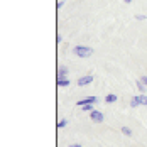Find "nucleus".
I'll return each mask as SVG.
<instances>
[{
  "label": "nucleus",
  "mask_w": 147,
  "mask_h": 147,
  "mask_svg": "<svg viewBox=\"0 0 147 147\" xmlns=\"http://www.w3.org/2000/svg\"><path fill=\"white\" fill-rule=\"evenodd\" d=\"M73 53L78 56V58H90L93 54V49L88 47V46H74Z\"/></svg>",
  "instance_id": "obj_1"
},
{
  "label": "nucleus",
  "mask_w": 147,
  "mask_h": 147,
  "mask_svg": "<svg viewBox=\"0 0 147 147\" xmlns=\"http://www.w3.org/2000/svg\"><path fill=\"white\" fill-rule=\"evenodd\" d=\"M90 120L95 122V123H102L103 120H105V115H103L102 112H98V110H93V112H90Z\"/></svg>",
  "instance_id": "obj_2"
},
{
  "label": "nucleus",
  "mask_w": 147,
  "mask_h": 147,
  "mask_svg": "<svg viewBox=\"0 0 147 147\" xmlns=\"http://www.w3.org/2000/svg\"><path fill=\"white\" fill-rule=\"evenodd\" d=\"M90 103H93V105H95V103H98V96H93V95H91V96H86V98H81V100L78 102V107L90 105Z\"/></svg>",
  "instance_id": "obj_3"
},
{
  "label": "nucleus",
  "mask_w": 147,
  "mask_h": 147,
  "mask_svg": "<svg viewBox=\"0 0 147 147\" xmlns=\"http://www.w3.org/2000/svg\"><path fill=\"white\" fill-rule=\"evenodd\" d=\"M93 81V74H85V76H81L76 83H78V86H86Z\"/></svg>",
  "instance_id": "obj_4"
},
{
  "label": "nucleus",
  "mask_w": 147,
  "mask_h": 147,
  "mask_svg": "<svg viewBox=\"0 0 147 147\" xmlns=\"http://www.w3.org/2000/svg\"><path fill=\"white\" fill-rule=\"evenodd\" d=\"M56 83H58L59 88H66V86H69L71 81L68 80V76H58V81H56Z\"/></svg>",
  "instance_id": "obj_5"
},
{
  "label": "nucleus",
  "mask_w": 147,
  "mask_h": 147,
  "mask_svg": "<svg viewBox=\"0 0 147 147\" xmlns=\"http://www.w3.org/2000/svg\"><path fill=\"white\" fill-rule=\"evenodd\" d=\"M137 100H139V103H140V105L147 107V95H146V93H140V95H137Z\"/></svg>",
  "instance_id": "obj_6"
},
{
  "label": "nucleus",
  "mask_w": 147,
  "mask_h": 147,
  "mask_svg": "<svg viewBox=\"0 0 147 147\" xmlns=\"http://www.w3.org/2000/svg\"><path fill=\"white\" fill-rule=\"evenodd\" d=\"M135 85H137V90H139L140 93H146L147 86L144 85V83H142V81H140V80H137V81H135Z\"/></svg>",
  "instance_id": "obj_7"
},
{
  "label": "nucleus",
  "mask_w": 147,
  "mask_h": 147,
  "mask_svg": "<svg viewBox=\"0 0 147 147\" xmlns=\"http://www.w3.org/2000/svg\"><path fill=\"white\" fill-rule=\"evenodd\" d=\"M105 102H107V103H115V102H117V95H113V93L107 95V96H105Z\"/></svg>",
  "instance_id": "obj_8"
},
{
  "label": "nucleus",
  "mask_w": 147,
  "mask_h": 147,
  "mask_svg": "<svg viewBox=\"0 0 147 147\" xmlns=\"http://www.w3.org/2000/svg\"><path fill=\"white\" fill-rule=\"evenodd\" d=\"M80 108H81V110H83V112H93V110H95V105H93V103H90V105H83V107H80Z\"/></svg>",
  "instance_id": "obj_9"
},
{
  "label": "nucleus",
  "mask_w": 147,
  "mask_h": 147,
  "mask_svg": "<svg viewBox=\"0 0 147 147\" xmlns=\"http://www.w3.org/2000/svg\"><path fill=\"white\" fill-rule=\"evenodd\" d=\"M137 107H140V103L137 100V95H134L132 100H130V108H137Z\"/></svg>",
  "instance_id": "obj_10"
},
{
  "label": "nucleus",
  "mask_w": 147,
  "mask_h": 147,
  "mask_svg": "<svg viewBox=\"0 0 147 147\" xmlns=\"http://www.w3.org/2000/svg\"><path fill=\"white\" fill-rule=\"evenodd\" d=\"M68 73H69V71H68V68H66V66H61V68H59L58 76H68Z\"/></svg>",
  "instance_id": "obj_11"
},
{
  "label": "nucleus",
  "mask_w": 147,
  "mask_h": 147,
  "mask_svg": "<svg viewBox=\"0 0 147 147\" xmlns=\"http://www.w3.org/2000/svg\"><path fill=\"white\" fill-rule=\"evenodd\" d=\"M66 125H68V120H66V118H61L58 122V129H64Z\"/></svg>",
  "instance_id": "obj_12"
},
{
  "label": "nucleus",
  "mask_w": 147,
  "mask_h": 147,
  "mask_svg": "<svg viewBox=\"0 0 147 147\" xmlns=\"http://www.w3.org/2000/svg\"><path fill=\"white\" fill-rule=\"evenodd\" d=\"M122 134L127 135V137H130V135H132V130H130L129 127H122Z\"/></svg>",
  "instance_id": "obj_13"
},
{
  "label": "nucleus",
  "mask_w": 147,
  "mask_h": 147,
  "mask_svg": "<svg viewBox=\"0 0 147 147\" xmlns=\"http://www.w3.org/2000/svg\"><path fill=\"white\" fill-rule=\"evenodd\" d=\"M135 19H137V20H146V15H137Z\"/></svg>",
  "instance_id": "obj_14"
},
{
  "label": "nucleus",
  "mask_w": 147,
  "mask_h": 147,
  "mask_svg": "<svg viewBox=\"0 0 147 147\" xmlns=\"http://www.w3.org/2000/svg\"><path fill=\"white\" fill-rule=\"evenodd\" d=\"M140 81H142V83L147 86V76H142V78H140Z\"/></svg>",
  "instance_id": "obj_15"
},
{
  "label": "nucleus",
  "mask_w": 147,
  "mask_h": 147,
  "mask_svg": "<svg viewBox=\"0 0 147 147\" xmlns=\"http://www.w3.org/2000/svg\"><path fill=\"white\" fill-rule=\"evenodd\" d=\"M63 5H64V2H63V0H59V2H58V9H59V10H61V7H63Z\"/></svg>",
  "instance_id": "obj_16"
},
{
  "label": "nucleus",
  "mask_w": 147,
  "mask_h": 147,
  "mask_svg": "<svg viewBox=\"0 0 147 147\" xmlns=\"http://www.w3.org/2000/svg\"><path fill=\"white\" fill-rule=\"evenodd\" d=\"M69 147H81V146H80V144H71Z\"/></svg>",
  "instance_id": "obj_17"
},
{
  "label": "nucleus",
  "mask_w": 147,
  "mask_h": 147,
  "mask_svg": "<svg viewBox=\"0 0 147 147\" xmlns=\"http://www.w3.org/2000/svg\"><path fill=\"white\" fill-rule=\"evenodd\" d=\"M125 2H127V3H130V2H132V0H125Z\"/></svg>",
  "instance_id": "obj_18"
}]
</instances>
